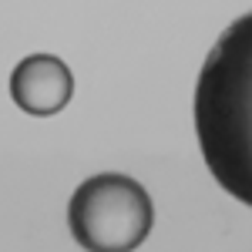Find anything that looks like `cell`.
Returning a JSON list of instances; mask_svg holds the SVG:
<instances>
[{
    "instance_id": "obj_3",
    "label": "cell",
    "mask_w": 252,
    "mask_h": 252,
    "mask_svg": "<svg viewBox=\"0 0 252 252\" xmlns=\"http://www.w3.org/2000/svg\"><path fill=\"white\" fill-rule=\"evenodd\" d=\"M74 94L71 67L54 54H27L10 71V97L20 111L34 118H51L64 111Z\"/></svg>"
},
{
    "instance_id": "obj_2",
    "label": "cell",
    "mask_w": 252,
    "mask_h": 252,
    "mask_svg": "<svg viewBox=\"0 0 252 252\" xmlns=\"http://www.w3.org/2000/svg\"><path fill=\"white\" fill-rule=\"evenodd\" d=\"M67 225L81 249L128 252L148 239L155 225V209L145 185L128 175L104 172L81 182L78 192L71 195Z\"/></svg>"
},
{
    "instance_id": "obj_1",
    "label": "cell",
    "mask_w": 252,
    "mask_h": 252,
    "mask_svg": "<svg viewBox=\"0 0 252 252\" xmlns=\"http://www.w3.org/2000/svg\"><path fill=\"white\" fill-rule=\"evenodd\" d=\"M195 135L212 178L252 205V10L219 34L198 71Z\"/></svg>"
}]
</instances>
